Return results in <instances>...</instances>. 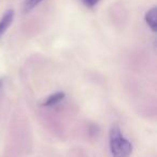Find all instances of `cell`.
<instances>
[{
    "label": "cell",
    "mask_w": 157,
    "mask_h": 157,
    "mask_svg": "<svg viewBox=\"0 0 157 157\" xmlns=\"http://www.w3.org/2000/svg\"><path fill=\"white\" fill-rule=\"evenodd\" d=\"M82 2L87 8H94L99 2V0H82Z\"/></svg>",
    "instance_id": "cell-6"
},
{
    "label": "cell",
    "mask_w": 157,
    "mask_h": 157,
    "mask_svg": "<svg viewBox=\"0 0 157 157\" xmlns=\"http://www.w3.org/2000/svg\"><path fill=\"white\" fill-rule=\"evenodd\" d=\"M43 0H25L24 2V11L29 12L33 9H35L40 2H42Z\"/></svg>",
    "instance_id": "cell-5"
},
{
    "label": "cell",
    "mask_w": 157,
    "mask_h": 157,
    "mask_svg": "<svg viewBox=\"0 0 157 157\" xmlns=\"http://www.w3.org/2000/svg\"><path fill=\"white\" fill-rule=\"evenodd\" d=\"M110 148L113 157H128L132 151L131 143L122 135L117 126H113L110 131Z\"/></svg>",
    "instance_id": "cell-1"
},
{
    "label": "cell",
    "mask_w": 157,
    "mask_h": 157,
    "mask_svg": "<svg viewBox=\"0 0 157 157\" xmlns=\"http://www.w3.org/2000/svg\"><path fill=\"white\" fill-rule=\"evenodd\" d=\"M14 18V11L13 10H8L5 14L2 15L1 20H0V38L2 37L3 33L7 31V29L12 24Z\"/></svg>",
    "instance_id": "cell-2"
},
{
    "label": "cell",
    "mask_w": 157,
    "mask_h": 157,
    "mask_svg": "<svg viewBox=\"0 0 157 157\" xmlns=\"http://www.w3.org/2000/svg\"><path fill=\"white\" fill-rule=\"evenodd\" d=\"M145 22L148 25L152 31H156L157 28V10L156 8H152L147 13L145 14Z\"/></svg>",
    "instance_id": "cell-3"
},
{
    "label": "cell",
    "mask_w": 157,
    "mask_h": 157,
    "mask_svg": "<svg viewBox=\"0 0 157 157\" xmlns=\"http://www.w3.org/2000/svg\"><path fill=\"white\" fill-rule=\"evenodd\" d=\"M63 98H65V93L63 92L54 93V94H52L45 101H44L43 105L44 107H53V105L59 103L61 100H63Z\"/></svg>",
    "instance_id": "cell-4"
}]
</instances>
